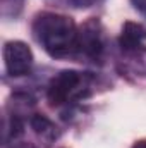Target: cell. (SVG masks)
<instances>
[{
    "instance_id": "obj_1",
    "label": "cell",
    "mask_w": 146,
    "mask_h": 148,
    "mask_svg": "<svg viewBox=\"0 0 146 148\" xmlns=\"http://www.w3.org/2000/svg\"><path fill=\"white\" fill-rule=\"evenodd\" d=\"M33 33L43 50L52 57H67L76 52L77 26L69 16L41 12L35 17Z\"/></svg>"
},
{
    "instance_id": "obj_2",
    "label": "cell",
    "mask_w": 146,
    "mask_h": 148,
    "mask_svg": "<svg viewBox=\"0 0 146 148\" xmlns=\"http://www.w3.org/2000/svg\"><path fill=\"white\" fill-rule=\"evenodd\" d=\"M93 81L95 77L89 73H81L74 69L60 71L57 76L52 77L46 90V98L53 107L76 103L91 95Z\"/></svg>"
},
{
    "instance_id": "obj_3",
    "label": "cell",
    "mask_w": 146,
    "mask_h": 148,
    "mask_svg": "<svg viewBox=\"0 0 146 148\" xmlns=\"http://www.w3.org/2000/svg\"><path fill=\"white\" fill-rule=\"evenodd\" d=\"M76 52L89 60H100L103 53V31L98 19H89L77 28Z\"/></svg>"
},
{
    "instance_id": "obj_4",
    "label": "cell",
    "mask_w": 146,
    "mask_h": 148,
    "mask_svg": "<svg viewBox=\"0 0 146 148\" xmlns=\"http://www.w3.org/2000/svg\"><path fill=\"white\" fill-rule=\"evenodd\" d=\"M3 64L9 76H26L33 67V52L24 41H7L3 47Z\"/></svg>"
},
{
    "instance_id": "obj_5",
    "label": "cell",
    "mask_w": 146,
    "mask_h": 148,
    "mask_svg": "<svg viewBox=\"0 0 146 148\" xmlns=\"http://www.w3.org/2000/svg\"><path fill=\"white\" fill-rule=\"evenodd\" d=\"M145 41L146 28L141 23H132V21L124 23L120 36H119V47L122 48L124 53H132V52L145 48Z\"/></svg>"
},
{
    "instance_id": "obj_6",
    "label": "cell",
    "mask_w": 146,
    "mask_h": 148,
    "mask_svg": "<svg viewBox=\"0 0 146 148\" xmlns=\"http://www.w3.org/2000/svg\"><path fill=\"white\" fill-rule=\"evenodd\" d=\"M29 124H31V129L36 133L38 136L45 138L46 141H50V140H53V138L57 136V131H55L57 127H55L53 122H52L48 117H45L43 114L33 115L31 121H29Z\"/></svg>"
},
{
    "instance_id": "obj_7",
    "label": "cell",
    "mask_w": 146,
    "mask_h": 148,
    "mask_svg": "<svg viewBox=\"0 0 146 148\" xmlns=\"http://www.w3.org/2000/svg\"><path fill=\"white\" fill-rule=\"evenodd\" d=\"M124 67L131 73L146 77V48H141L132 53H124Z\"/></svg>"
},
{
    "instance_id": "obj_8",
    "label": "cell",
    "mask_w": 146,
    "mask_h": 148,
    "mask_svg": "<svg viewBox=\"0 0 146 148\" xmlns=\"http://www.w3.org/2000/svg\"><path fill=\"white\" fill-rule=\"evenodd\" d=\"M23 9V0H2L3 16H17Z\"/></svg>"
},
{
    "instance_id": "obj_9",
    "label": "cell",
    "mask_w": 146,
    "mask_h": 148,
    "mask_svg": "<svg viewBox=\"0 0 146 148\" xmlns=\"http://www.w3.org/2000/svg\"><path fill=\"white\" fill-rule=\"evenodd\" d=\"M98 2H102V0H71V3L77 9H88V7L96 5Z\"/></svg>"
},
{
    "instance_id": "obj_10",
    "label": "cell",
    "mask_w": 146,
    "mask_h": 148,
    "mask_svg": "<svg viewBox=\"0 0 146 148\" xmlns=\"http://www.w3.org/2000/svg\"><path fill=\"white\" fill-rule=\"evenodd\" d=\"M131 2H132L134 9H136L138 12H141L146 17V0H131Z\"/></svg>"
},
{
    "instance_id": "obj_11",
    "label": "cell",
    "mask_w": 146,
    "mask_h": 148,
    "mask_svg": "<svg viewBox=\"0 0 146 148\" xmlns=\"http://www.w3.org/2000/svg\"><path fill=\"white\" fill-rule=\"evenodd\" d=\"M9 148H35L31 143H16V145H12V147Z\"/></svg>"
},
{
    "instance_id": "obj_12",
    "label": "cell",
    "mask_w": 146,
    "mask_h": 148,
    "mask_svg": "<svg viewBox=\"0 0 146 148\" xmlns=\"http://www.w3.org/2000/svg\"><path fill=\"white\" fill-rule=\"evenodd\" d=\"M132 148H146V140H141V141H136Z\"/></svg>"
}]
</instances>
